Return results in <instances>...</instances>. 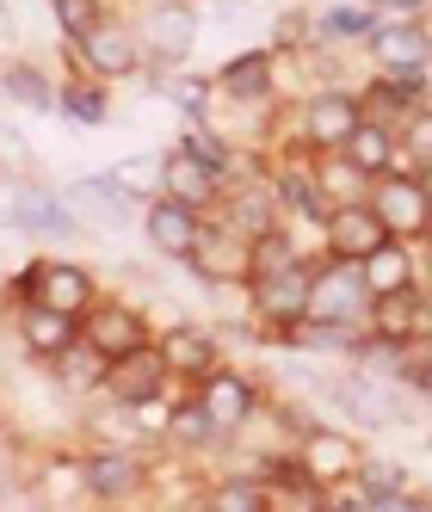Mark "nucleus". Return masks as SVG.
I'll return each instance as SVG.
<instances>
[{"label": "nucleus", "mask_w": 432, "mask_h": 512, "mask_svg": "<svg viewBox=\"0 0 432 512\" xmlns=\"http://www.w3.org/2000/svg\"><path fill=\"white\" fill-rule=\"evenodd\" d=\"M13 303H50V309H68V315H87L99 303V284L81 260H31L13 278Z\"/></svg>", "instance_id": "obj_1"}, {"label": "nucleus", "mask_w": 432, "mask_h": 512, "mask_svg": "<svg viewBox=\"0 0 432 512\" xmlns=\"http://www.w3.org/2000/svg\"><path fill=\"white\" fill-rule=\"evenodd\" d=\"M371 204H377V216L389 223V235L395 241H432V186L420 173H377L371 179Z\"/></svg>", "instance_id": "obj_2"}, {"label": "nucleus", "mask_w": 432, "mask_h": 512, "mask_svg": "<svg viewBox=\"0 0 432 512\" xmlns=\"http://www.w3.org/2000/svg\"><path fill=\"white\" fill-rule=\"evenodd\" d=\"M136 31H142V50H149V62L179 68V62L198 50V31H204L198 0H149V7H142V19H136Z\"/></svg>", "instance_id": "obj_3"}, {"label": "nucleus", "mask_w": 432, "mask_h": 512, "mask_svg": "<svg viewBox=\"0 0 432 512\" xmlns=\"http://www.w3.org/2000/svg\"><path fill=\"white\" fill-rule=\"evenodd\" d=\"M13 229L19 235H38V241H75V235H87V223L68 210V198L56 186H44V179H31V173L13 179Z\"/></svg>", "instance_id": "obj_4"}, {"label": "nucleus", "mask_w": 432, "mask_h": 512, "mask_svg": "<svg viewBox=\"0 0 432 512\" xmlns=\"http://www.w3.org/2000/svg\"><path fill=\"white\" fill-rule=\"evenodd\" d=\"M87 482H93V500L124 506V500H142L155 488V469L142 457V445H93L87 451Z\"/></svg>", "instance_id": "obj_5"}, {"label": "nucleus", "mask_w": 432, "mask_h": 512, "mask_svg": "<svg viewBox=\"0 0 432 512\" xmlns=\"http://www.w3.org/2000/svg\"><path fill=\"white\" fill-rule=\"evenodd\" d=\"M192 389H198V401H204V408H210V420L223 426L229 438H241L247 426L260 420V408H266V395H260V383L247 377V371H229V364H216V371H210V377H198Z\"/></svg>", "instance_id": "obj_6"}, {"label": "nucleus", "mask_w": 432, "mask_h": 512, "mask_svg": "<svg viewBox=\"0 0 432 512\" xmlns=\"http://www.w3.org/2000/svg\"><path fill=\"white\" fill-rule=\"evenodd\" d=\"M75 56H81L87 75H99V81H130V75H142V62H149V50H142V31L124 25V19L93 25L87 38L75 44Z\"/></svg>", "instance_id": "obj_7"}, {"label": "nucleus", "mask_w": 432, "mask_h": 512, "mask_svg": "<svg viewBox=\"0 0 432 512\" xmlns=\"http://www.w3.org/2000/svg\"><path fill=\"white\" fill-rule=\"evenodd\" d=\"M321 241H328L334 260H358V266H365L371 253L383 241H395V235H389V223L377 216L371 198H352V204H334L328 216H321Z\"/></svg>", "instance_id": "obj_8"}, {"label": "nucleus", "mask_w": 432, "mask_h": 512, "mask_svg": "<svg viewBox=\"0 0 432 512\" xmlns=\"http://www.w3.org/2000/svg\"><path fill=\"white\" fill-rule=\"evenodd\" d=\"M81 334L99 346V352H112V358H130L142 346H155V327H149V309H136L124 297H99L87 315H81Z\"/></svg>", "instance_id": "obj_9"}, {"label": "nucleus", "mask_w": 432, "mask_h": 512, "mask_svg": "<svg viewBox=\"0 0 432 512\" xmlns=\"http://www.w3.org/2000/svg\"><path fill=\"white\" fill-rule=\"evenodd\" d=\"M291 451H297V463H303V475H315L321 488H340V482H352L358 475V451L352 445V432H340V426H303L297 438H291Z\"/></svg>", "instance_id": "obj_10"}, {"label": "nucleus", "mask_w": 432, "mask_h": 512, "mask_svg": "<svg viewBox=\"0 0 432 512\" xmlns=\"http://www.w3.org/2000/svg\"><path fill=\"white\" fill-rule=\"evenodd\" d=\"M186 266L198 272V284H254V241L235 235L229 223H204L198 253Z\"/></svg>", "instance_id": "obj_11"}, {"label": "nucleus", "mask_w": 432, "mask_h": 512, "mask_svg": "<svg viewBox=\"0 0 432 512\" xmlns=\"http://www.w3.org/2000/svg\"><path fill=\"white\" fill-rule=\"evenodd\" d=\"M161 179H167V198L192 204V210H216L229 192V173H216L192 142H173V149L161 155Z\"/></svg>", "instance_id": "obj_12"}, {"label": "nucleus", "mask_w": 432, "mask_h": 512, "mask_svg": "<svg viewBox=\"0 0 432 512\" xmlns=\"http://www.w3.org/2000/svg\"><path fill=\"white\" fill-rule=\"evenodd\" d=\"M309 290H315L309 260H291V266H278V272H260L254 278V315L266 327H291V321L309 315Z\"/></svg>", "instance_id": "obj_13"}, {"label": "nucleus", "mask_w": 432, "mask_h": 512, "mask_svg": "<svg viewBox=\"0 0 432 512\" xmlns=\"http://www.w3.org/2000/svg\"><path fill=\"white\" fill-rule=\"evenodd\" d=\"M309 272H315L309 315L352 321L358 309H371V284H365V266H358V260H334V253H328V266H309Z\"/></svg>", "instance_id": "obj_14"}, {"label": "nucleus", "mask_w": 432, "mask_h": 512, "mask_svg": "<svg viewBox=\"0 0 432 512\" xmlns=\"http://www.w3.org/2000/svg\"><path fill=\"white\" fill-rule=\"evenodd\" d=\"M142 235H149L155 253H167V260H192L198 253V235H204V210L192 204H179V198H155V204H142Z\"/></svg>", "instance_id": "obj_15"}, {"label": "nucleus", "mask_w": 432, "mask_h": 512, "mask_svg": "<svg viewBox=\"0 0 432 512\" xmlns=\"http://www.w3.org/2000/svg\"><path fill=\"white\" fill-rule=\"evenodd\" d=\"M365 124V105H358V93H340V87H328V93H315L309 105H303V142L309 149H346V136Z\"/></svg>", "instance_id": "obj_16"}, {"label": "nucleus", "mask_w": 432, "mask_h": 512, "mask_svg": "<svg viewBox=\"0 0 432 512\" xmlns=\"http://www.w3.org/2000/svg\"><path fill=\"white\" fill-rule=\"evenodd\" d=\"M155 346H161V358H167V377H173V383H198V377H210L216 364H223V346H216V334H210V327H198V321L167 327Z\"/></svg>", "instance_id": "obj_17"}, {"label": "nucleus", "mask_w": 432, "mask_h": 512, "mask_svg": "<svg viewBox=\"0 0 432 512\" xmlns=\"http://www.w3.org/2000/svg\"><path fill=\"white\" fill-rule=\"evenodd\" d=\"M216 223H229L235 235L247 241H260L266 229H278V192H272V179H241V186L223 192V204H216Z\"/></svg>", "instance_id": "obj_18"}, {"label": "nucleus", "mask_w": 432, "mask_h": 512, "mask_svg": "<svg viewBox=\"0 0 432 512\" xmlns=\"http://www.w3.org/2000/svg\"><path fill=\"white\" fill-rule=\"evenodd\" d=\"M75 340H81V315L50 309V303H19V346H25V358L50 364L56 352H68Z\"/></svg>", "instance_id": "obj_19"}, {"label": "nucleus", "mask_w": 432, "mask_h": 512, "mask_svg": "<svg viewBox=\"0 0 432 512\" xmlns=\"http://www.w3.org/2000/svg\"><path fill=\"white\" fill-rule=\"evenodd\" d=\"M216 87H223V99H235V105H272V93H278V50L229 56L223 68H216Z\"/></svg>", "instance_id": "obj_20"}, {"label": "nucleus", "mask_w": 432, "mask_h": 512, "mask_svg": "<svg viewBox=\"0 0 432 512\" xmlns=\"http://www.w3.org/2000/svg\"><path fill=\"white\" fill-rule=\"evenodd\" d=\"M44 371H50V383H56L62 395H105V389H112V352H99V346L81 334L68 352H56Z\"/></svg>", "instance_id": "obj_21"}, {"label": "nucleus", "mask_w": 432, "mask_h": 512, "mask_svg": "<svg viewBox=\"0 0 432 512\" xmlns=\"http://www.w3.org/2000/svg\"><path fill=\"white\" fill-rule=\"evenodd\" d=\"M365 50L377 56L383 75H395V68H426L432 62V38L420 19H377V31L365 38Z\"/></svg>", "instance_id": "obj_22"}, {"label": "nucleus", "mask_w": 432, "mask_h": 512, "mask_svg": "<svg viewBox=\"0 0 432 512\" xmlns=\"http://www.w3.org/2000/svg\"><path fill=\"white\" fill-rule=\"evenodd\" d=\"M62 198H68V210H75L87 229H118L130 210H142V204H130V198H124V192H118V186H112L105 173L68 179V186H62Z\"/></svg>", "instance_id": "obj_23"}, {"label": "nucleus", "mask_w": 432, "mask_h": 512, "mask_svg": "<svg viewBox=\"0 0 432 512\" xmlns=\"http://www.w3.org/2000/svg\"><path fill=\"white\" fill-rule=\"evenodd\" d=\"M216 445H229V432L210 420V408L198 401V389L179 395V401H173V420H167V451H179V457H204V451H216Z\"/></svg>", "instance_id": "obj_24"}, {"label": "nucleus", "mask_w": 432, "mask_h": 512, "mask_svg": "<svg viewBox=\"0 0 432 512\" xmlns=\"http://www.w3.org/2000/svg\"><path fill=\"white\" fill-rule=\"evenodd\" d=\"M31 482H38V500H44V506H87V500H93L87 457H75V451L44 457V469L31 475Z\"/></svg>", "instance_id": "obj_25"}, {"label": "nucleus", "mask_w": 432, "mask_h": 512, "mask_svg": "<svg viewBox=\"0 0 432 512\" xmlns=\"http://www.w3.org/2000/svg\"><path fill=\"white\" fill-rule=\"evenodd\" d=\"M365 321H371V334H383V340H420V321H426L420 284L414 290H383V297H371Z\"/></svg>", "instance_id": "obj_26"}, {"label": "nucleus", "mask_w": 432, "mask_h": 512, "mask_svg": "<svg viewBox=\"0 0 432 512\" xmlns=\"http://www.w3.org/2000/svg\"><path fill=\"white\" fill-rule=\"evenodd\" d=\"M0 93H7L13 105H25V112H56V105H62V87L31 56H7V62H0Z\"/></svg>", "instance_id": "obj_27"}, {"label": "nucleus", "mask_w": 432, "mask_h": 512, "mask_svg": "<svg viewBox=\"0 0 432 512\" xmlns=\"http://www.w3.org/2000/svg\"><path fill=\"white\" fill-rule=\"evenodd\" d=\"M161 383H173L161 346H142V352H130V358H112V389H105V395L142 401V395H161Z\"/></svg>", "instance_id": "obj_28"}, {"label": "nucleus", "mask_w": 432, "mask_h": 512, "mask_svg": "<svg viewBox=\"0 0 432 512\" xmlns=\"http://www.w3.org/2000/svg\"><path fill=\"white\" fill-rule=\"evenodd\" d=\"M56 112L75 130H105V118H112V81H99V75L62 81V105H56Z\"/></svg>", "instance_id": "obj_29"}, {"label": "nucleus", "mask_w": 432, "mask_h": 512, "mask_svg": "<svg viewBox=\"0 0 432 512\" xmlns=\"http://www.w3.org/2000/svg\"><path fill=\"white\" fill-rule=\"evenodd\" d=\"M365 284H371V297H383V290H414V284H420L414 247H408V241H383L371 260H365Z\"/></svg>", "instance_id": "obj_30"}, {"label": "nucleus", "mask_w": 432, "mask_h": 512, "mask_svg": "<svg viewBox=\"0 0 432 512\" xmlns=\"http://www.w3.org/2000/svg\"><path fill=\"white\" fill-rule=\"evenodd\" d=\"M105 179L130 198V204H155L161 192H167V179H161V155H124V161H112L105 167Z\"/></svg>", "instance_id": "obj_31"}, {"label": "nucleus", "mask_w": 432, "mask_h": 512, "mask_svg": "<svg viewBox=\"0 0 432 512\" xmlns=\"http://www.w3.org/2000/svg\"><path fill=\"white\" fill-rule=\"evenodd\" d=\"M377 31V7L371 0H340V7H328L315 19V38H328V44H365Z\"/></svg>", "instance_id": "obj_32"}, {"label": "nucleus", "mask_w": 432, "mask_h": 512, "mask_svg": "<svg viewBox=\"0 0 432 512\" xmlns=\"http://www.w3.org/2000/svg\"><path fill=\"white\" fill-rule=\"evenodd\" d=\"M346 155H352L358 167H365L371 179H377V173H389L395 161H402V155H395V124H377V118H365V124H358V130L346 136Z\"/></svg>", "instance_id": "obj_33"}, {"label": "nucleus", "mask_w": 432, "mask_h": 512, "mask_svg": "<svg viewBox=\"0 0 432 512\" xmlns=\"http://www.w3.org/2000/svg\"><path fill=\"white\" fill-rule=\"evenodd\" d=\"M204 506H216V512H260L272 500H266L260 475H216V482H204Z\"/></svg>", "instance_id": "obj_34"}, {"label": "nucleus", "mask_w": 432, "mask_h": 512, "mask_svg": "<svg viewBox=\"0 0 432 512\" xmlns=\"http://www.w3.org/2000/svg\"><path fill=\"white\" fill-rule=\"evenodd\" d=\"M87 432H93V445H142V451H149V438H142V426H136V408L118 401V395L87 420Z\"/></svg>", "instance_id": "obj_35"}, {"label": "nucleus", "mask_w": 432, "mask_h": 512, "mask_svg": "<svg viewBox=\"0 0 432 512\" xmlns=\"http://www.w3.org/2000/svg\"><path fill=\"white\" fill-rule=\"evenodd\" d=\"M50 19H56V31L68 44H81L93 25L112 19V7H105V0H50Z\"/></svg>", "instance_id": "obj_36"}, {"label": "nucleus", "mask_w": 432, "mask_h": 512, "mask_svg": "<svg viewBox=\"0 0 432 512\" xmlns=\"http://www.w3.org/2000/svg\"><path fill=\"white\" fill-rule=\"evenodd\" d=\"M161 93H167V99H173L186 118H204L223 87H216V81H204V75H167V81H161Z\"/></svg>", "instance_id": "obj_37"}, {"label": "nucleus", "mask_w": 432, "mask_h": 512, "mask_svg": "<svg viewBox=\"0 0 432 512\" xmlns=\"http://www.w3.org/2000/svg\"><path fill=\"white\" fill-rule=\"evenodd\" d=\"M130 408H136V426H142V438H149V445H167L173 401H167V395H142V401H130Z\"/></svg>", "instance_id": "obj_38"}, {"label": "nucleus", "mask_w": 432, "mask_h": 512, "mask_svg": "<svg viewBox=\"0 0 432 512\" xmlns=\"http://www.w3.org/2000/svg\"><path fill=\"white\" fill-rule=\"evenodd\" d=\"M402 142H408V155H414L420 167H432V105H414V112H408Z\"/></svg>", "instance_id": "obj_39"}, {"label": "nucleus", "mask_w": 432, "mask_h": 512, "mask_svg": "<svg viewBox=\"0 0 432 512\" xmlns=\"http://www.w3.org/2000/svg\"><path fill=\"white\" fill-rule=\"evenodd\" d=\"M0 155H7V161H13L19 173L31 167V149H25V136H19V130H0Z\"/></svg>", "instance_id": "obj_40"}, {"label": "nucleus", "mask_w": 432, "mask_h": 512, "mask_svg": "<svg viewBox=\"0 0 432 512\" xmlns=\"http://www.w3.org/2000/svg\"><path fill=\"white\" fill-rule=\"evenodd\" d=\"M179 321H186V315H179L167 297H155V303H149V327H161V334H167V327H179Z\"/></svg>", "instance_id": "obj_41"}, {"label": "nucleus", "mask_w": 432, "mask_h": 512, "mask_svg": "<svg viewBox=\"0 0 432 512\" xmlns=\"http://www.w3.org/2000/svg\"><path fill=\"white\" fill-rule=\"evenodd\" d=\"M371 7H402V13H414L420 0H371Z\"/></svg>", "instance_id": "obj_42"}, {"label": "nucleus", "mask_w": 432, "mask_h": 512, "mask_svg": "<svg viewBox=\"0 0 432 512\" xmlns=\"http://www.w3.org/2000/svg\"><path fill=\"white\" fill-rule=\"evenodd\" d=\"M0 482H7V451H0Z\"/></svg>", "instance_id": "obj_43"}, {"label": "nucleus", "mask_w": 432, "mask_h": 512, "mask_svg": "<svg viewBox=\"0 0 432 512\" xmlns=\"http://www.w3.org/2000/svg\"><path fill=\"white\" fill-rule=\"evenodd\" d=\"M420 395H426V401H432V377H426V383H420Z\"/></svg>", "instance_id": "obj_44"}, {"label": "nucleus", "mask_w": 432, "mask_h": 512, "mask_svg": "<svg viewBox=\"0 0 432 512\" xmlns=\"http://www.w3.org/2000/svg\"><path fill=\"white\" fill-rule=\"evenodd\" d=\"M0 19H7V0H0Z\"/></svg>", "instance_id": "obj_45"}, {"label": "nucleus", "mask_w": 432, "mask_h": 512, "mask_svg": "<svg viewBox=\"0 0 432 512\" xmlns=\"http://www.w3.org/2000/svg\"><path fill=\"white\" fill-rule=\"evenodd\" d=\"M426 272H432V253H426Z\"/></svg>", "instance_id": "obj_46"}]
</instances>
